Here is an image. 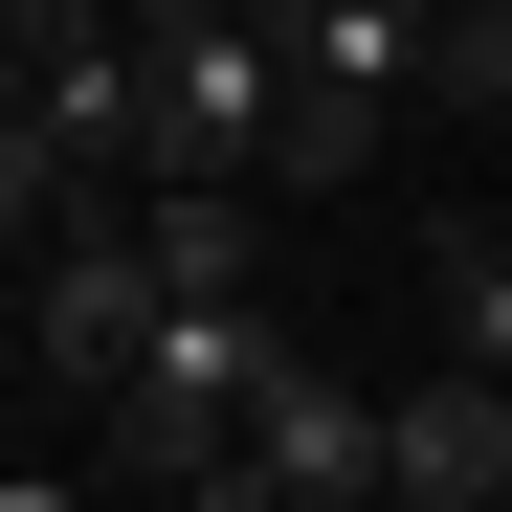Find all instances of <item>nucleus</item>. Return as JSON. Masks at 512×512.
<instances>
[{
    "label": "nucleus",
    "mask_w": 512,
    "mask_h": 512,
    "mask_svg": "<svg viewBox=\"0 0 512 512\" xmlns=\"http://www.w3.org/2000/svg\"><path fill=\"white\" fill-rule=\"evenodd\" d=\"M268 112H290L268 23H134V179H245Z\"/></svg>",
    "instance_id": "nucleus-1"
},
{
    "label": "nucleus",
    "mask_w": 512,
    "mask_h": 512,
    "mask_svg": "<svg viewBox=\"0 0 512 512\" xmlns=\"http://www.w3.org/2000/svg\"><path fill=\"white\" fill-rule=\"evenodd\" d=\"M0 312H23V379H45V401H112L134 334H156V245H134V201H90L67 245H23V290H0Z\"/></svg>",
    "instance_id": "nucleus-2"
},
{
    "label": "nucleus",
    "mask_w": 512,
    "mask_h": 512,
    "mask_svg": "<svg viewBox=\"0 0 512 512\" xmlns=\"http://www.w3.org/2000/svg\"><path fill=\"white\" fill-rule=\"evenodd\" d=\"M245 468H268L290 512H357V490H379V401L290 334V357H268V401H245Z\"/></svg>",
    "instance_id": "nucleus-3"
},
{
    "label": "nucleus",
    "mask_w": 512,
    "mask_h": 512,
    "mask_svg": "<svg viewBox=\"0 0 512 512\" xmlns=\"http://www.w3.org/2000/svg\"><path fill=\"white\" fill-rule=\"evenodd\" d=\"M490 468H512V379H401L379 401V490H423V512H490Z\"/></svg>",
    "instance_id": "nucleus-4"
},
{
    "label": "nucleus",
    "mask_w": 512,
    "mask_h": 512,
    "mask_svg": "<svg viewBox=\"0 0 512 512\" xmlns=\"http://www.w3.org/2000/svg\"><path fill=\"white\" fill-rule=\"evenodd\" d=\"M268 45H290V90H423V0H268Z\"/></svg>",
    "instance_id": "nucleus-5"
},
{
    "label": "nucleus",
    "mask_w": 512,
    "mask_h": 512,
    "mask_svg": "<svg viewBox=\"0 0 512 512\" xmlns=\"http://www.w3.org/2000/svg\"><path fill=\"white\" fill-rule=\"evenodd\" d=\"M268 179H134V245H156V290H268V223H245Z\"/></svg>",
    "instance_id": "nucleus-6"
},
{
    "label": "nucleus",
    "mask_w": 512,
    "mask_h": 512,
    "mask_svg": "<svg viewBox=\"0 0 512 512\" xmlns=\"http://www.w3.org/2000/svg\"><path fill=\"white\" fill-rule=\"evenodd\" d=\"M245 179H268V201H334V179H379V90H290Z\"/></svg>",
    "instance_id": "nucleus-7"
},
{
    "label": "nucleus",
    "mask_w": 512,
    "mask_h": 512,
    "mask_svg": "<svg viewBox=\"0 0 512 512\" xmlns=\"http://www.w3.org/2000/svg\"><path fill=\"white\" fill-rule=\"evenodd\" d=\"M423 268H446V357H468V379H512V223H446Z\"/></svg>",
    "instance_id": "nucleus-8"
},
{
    "label": "nucleus",
    "mask_w": 512,
    "mask_h": 512,
    "mask_svg": "<svg viewBox=\"0 0 512 512\" xmlns=\"http://www.w3.org/2000/svg\"><path fill=\"white\" fill-rule=\"evenodd\" d=\"M90 201H112V179H67L45 134H0V268H23V245H67V223H90Z\"/></svg>",
    "instance_id": "nucleus-9"
},
{
    "label": "nucleus",
    "mask_w": 512,
    "mask_h": 512,
    "mask_svg": "<svg viewBox=\"0 0 512 512\" xmlns=\"http://www.w3.org/2000/svg\"><path fill=\"white\" fill-rule=\"evenodd\" d=\"M112 23H268V0H112Z\"/></svg>",
    "instance_id": "nucleus-10"
},
{
    "label": "nucleus",
    "mask_w": 512,
    "mask_h": 512,
    "mask_svg": "<svg viewBox=\"0 0 512 512\" xmlns=\"http://www.w3.org/2000/svg\"><path fill=\"white\" fill-rule=\"evenodd\" d=\"M0 134H23V0H0Z\"/></svg>",
    "instance_id": "nucleus-11"
},
{
    "label": "nucleus",
    "mask_w": 512,
    "mask_h": 512,
    "mask_svg": "<svg viewBox=\"0 0 512 512\" xmlns=\"http://www.w3.org/2000/svg\"><path fill=\"white\" fill-rule=\"evenodd\" d=\"M0 401H23V312H0Z\"/></svg>",
    "instance_id": "nucleus-12"
},
{
    "label": "nucleus",
    "mask_w": 512,
    "mask_h": 512,
    "mask_svg": "<svg viewBox=\"0 0 512 512\" xmlns=\"http://www.w3.org/2000/svg\"><path fill=\"white\" fill-rule=\"evenodd\" d=\"M0 512H67V490H23V468H0Z\"/></svg>",
    "instance_id": "nucleus-13"
}]
</instances>
